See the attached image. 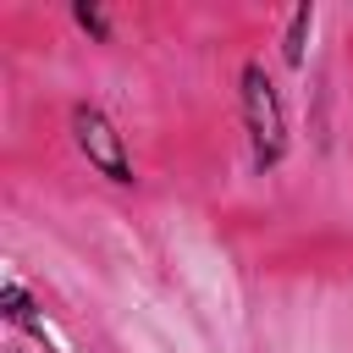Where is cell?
<instances>
[{
    "mask_svg": "<svg viewBox=\"0 0 353 353\" xmlns=\"http://www.w3.org/2000/svg\"><path fill=\"white\" fill-rule=\"evenodd\" d=\"M237 121H243V138H248V165L254 176H270L287 165V149H292V121H287V99L270 77V66L259 55H248L237 66Z\"/></svg>",
    "mask_w": 353,
    "mask_h": 353,
    "instance_id": "cell-1",
    "label": "cell"
},
{
    "mask_svg": "<svg viewBox=\"0 0 353 353\" xmlns=\"http://www.w3.org/2000/svg\"><path fill=\"white\" fill-rule=\"evenodd\" d=\"M66 132H72V149L83 154V165H88L94 176H105L110 188H138V165H132L127 132H121V121H116L99 99H72Z\"/></svg>",
    "mask_w": 353,
    "mask_h": 353,
    "instance_id": "cell-2",
    "label": "cell"
},
{
    "mask_svg": "<svg viewBox=\"0 0 353 353\" xmlns=\"http://www.w3.org/2000/svg\"><path fill=\"white\" fill-rule=\"evenodd\" d=\"M0 314H6V325H17V331H28L33 342H44L50 353H66V347L50 336V320L39 314V298L28 292L22 276H6V281H0Z\"/></svg>",
    "mask_w": 353,
    "mask_h": 353,
    "instance_id": "cell-3",
    "label": "cell"
},
{
    "mask_svg": "<svg viewBox=\"0 0 353 353\" xmlns=\"http://www.w3.org/2000/svg\"><path fill=\"white\" fill-rule=\"evenodd\" d=\"M314 22H320V6H314V0H298V6L287 11V28H281V66H287V72H303V66H309Z\"/></svg>",
    "mask_w": 353,
    "mask_h": 353,
    "instance_id": "cell-4",
    "label": "cell"
},
{
    "mask_svg": "<svg viewBox=\"0 0 353 353\" xmlns=\"http://www.w3.org/2000/svg\"><path fill=\"white\" fill-rule=\"evenodd\" d=\"M72 22H77V33H88L94 44H110V11H105L99 0H72Z\"/></svg>",
    "mask_w": 353,
    "mask_h": 353,
    "instance_id": "cell-5",
    "label": "cell"
},
{
    "mask_svg": "<svg viewBox=\"0 0 353 353\" xmlns=\"http://www.w3.org/2000/svg\"><path fill=\"white\" fill-rule=\"evenodd\" d=\"M6 353H28V347H17V342H11V347H6Z\"/></svg>",
    "mask_w": 353,
    "mask_h": 353,
    "instance_id": "cell-6",
    "label": "cell"
}]
</instances>
